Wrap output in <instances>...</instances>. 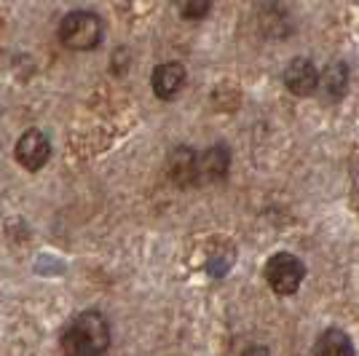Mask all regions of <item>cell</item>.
I'll list each match as a JSON object with an SVG mask.
<instances>
[{"label":"cell","instance_id":"ba28073f","mask_svg":"<svg viewBox=\"0 0 359 356\" xmlns=\"http://www.w3.org/2000/svg\"><path fill=\"white\" fill-rule=\"evenodd\" d=\"M231 166V150L225 145H212L198 156V182H220Z\"/></svg>","mask_w":359,"mask_h":356},{"label":"cell","instance_id":"7c38bea8","mask_svg":"<svg viewBox=\"0 0 359 356\" xmlns=\"http://www.w3.org/2000/svg\"><path fill=\"white\" fill-rule=\"evenodd\" d=\"M241 356H271V351L269 348H263V345H252V348L241 351Z\"/></svg>","mask_w":359,"mask_h":356},{"label":"cell","instance_id":"30bf717a","mask_svg":"<svg viewBox=\"0 0 359 356\" xmlns=\"http://www.w3.org/2000/svg\"><path fill=\"white\" fill-rule=\"evenodd\" d=\"M314 356H354L351 338L344 329H327L319 335V341L314 345Z\"/></svg>","mask_w":359,"mask_h":356},{"label":"cell","instance_id":"3957f363","mask_svg":"<svg viewBox=\"0 0 359 356\" xmlns=\"http://www.w3.org/2000/svg\"><path fill=\"white\" fill-rule=\"evenodd\" d=\"M306 276V266L303 260L290 252L273 254L266 263V282L276 295H292L298 292V287L303 284Z\"/></svg>","mask_w":359,"mask_h":356},{"label":"cell","instance_id":"7a4b0ae2","mask_svg":"<svg viewBox=\"0 0 359 356\" xmlns=\"http://www.w3.org/2000/svg\"><path fill=\"white\" fill-rule=\"evenodd\" d=\"M105 25L94 11H70L60 22V41L70 51H91L102 43Z\"/></svg>","mask_w":359,"mask_h":356},{"label":"cell","instance_id":"5b68a950","mask_svg":"<svg viewBox=\"0 0 359 356\" xmlns=\"http://www.w3.org/2000/svg\"><path fill=\"white\" fill-rule=\"evenodd\" d=\"M166 172L169 179L177 185V188H191L198 185V156L188 145H180L169 153L166 158Z\"/></svg>","mask_w":359,"mask_h":356},{"label":"cell","instance_id":"9c48e42d","mask_svg":"<svg viewBox=\"0 0 359 356\" xmlns=\"http://www.w3.org/2000/svg\"><path fill=\"white\" fill-rule=\"evenodd\" d=\"M316 89H322V94L327 100H341L346 89H348V67L344 62H330L325 67V73H319Z\"/></svg>","mask_w":359,"mask_h":356},{"label":"cell","instance_id":"277c9868","mask_svg":"<svg viewBox=\"0 0 359 356\" xmlns=\"http://www.w3.org/2000/svg\"><path fill=\"white\" fill-rule=\"evenodd\" d=\"M14 156H16V161L22 163L27 172H38V169H43L46 163H48V158H51V142H48V137H46L43 132L27 129V132L19 137Z\"/></svg>","mask_w":359,"mask_h":356},{"label":"cell","instance_id":"6da1fadb","mask_svg":"<svg viewBox=\"0 0 359 356\" xmlns=\"http://www.w3.org/2000/svg\"><path fill=\"white\" fill-rule=\"evenodd\" d=\"M110 348V324L100 311L78 313L62 332L65 356H105Z\"/></svg>","mask_w":359,"mask_h":356},{"label":"cell","instance_id":"8fae6325","mask_svg":"<svg viewBox=\"0 0 359 356\" xmlns=\"http://www.w3.org/2000/svg\"><path fill=\"white\" fill-rule=\"evenodd\" d=\"M175 6H177V11L182 19L196 22V19H204V16L210 14L212 0H175Z\"/></svg>","mask_w":359,"mask_h":356},{"label":"cell","instance_id":"8992f818","mask_svg":"<svg viewBox=\"0 0 359 356\" xmlns=\"http://www.w3.org/2000/svg\"><path fill=\"white\" fill-rule=\"evenodd\" d=\"M185 78H188V73H185V67L180 62H164V64H158L153 70V78H150L153 94L158 100H172V97H177L180 91H182Z\"/></svg>","mask_w":359,"mask_h":356},{"label":"cell","instance_id":"52a82bcc","mask_svg":"<svg viewBox=\"0 0 359 356\" xmlns=\"http://www.w3.org/2000/svg\"><path fill=\"white\" fill-rule=\"evenodd\" d=\"M285 83L287 89L298 97H309L316 91V83H319V73H316L314 62L306 60V57H298L287 64L285 70Z\"/></svg>","mask_w":359,"mask_h":356}]
</instances>
